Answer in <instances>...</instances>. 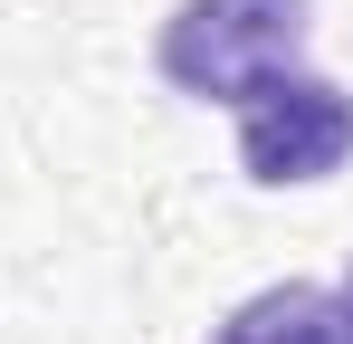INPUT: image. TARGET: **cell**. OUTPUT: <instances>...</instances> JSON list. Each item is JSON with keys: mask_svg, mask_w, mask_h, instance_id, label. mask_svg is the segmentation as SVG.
Listing matches in <instances>:
<instances>
[{"mask_svg": "<svg viewBox=\"0 0 353 344\" xmlns=\"http://www.w3.org/2000/svg\"><path fill=\"white\" fill-rule=\"evenodd\" d=\"M334 296H344V325H353V268H344V278H334Z\"/></svg>", "mask_w": 353, "mask_h": 344, "instance_id": "cell-4", "label": "cell"}, {"mask_svg": "<svg viewBox=\"0 0 353 344\" xmlns=\"http://www.w3.org/2000/svg\"><path fill=\"white\" fill-rule=\"evenodd\" d=\"M353 153V96L334 77L296 67L277 86H258L239 106V172L258 191H296V182H334Z\"/></svg>", "mask_w": 353, "mask_h": 344, "instance_id": "cell-2", "label": "cell"}, {"mask_svg": "<svg viewBox=\"0 0 353 344\" xmlns=\"http://www.w3.org/2000/svg\"><path fill=\"white\" fill-rule=\"evenodd\" d=\"M210 344H353V325H344V296H334V287L287 278V287L239 296L230 316L210 325Z\"/></svg>", "mask_w": 353, "mask_h": 344, "instance_id": "cell-3", "label": "cell"}, {"mask_svg": "<svg viewBox=\"0 0 353 344\" xmlns=\"http://www.w3.org/2000/svg\"><path fill=\"white\" fill-rule=\"evenodd\" d=\"M305 39H315L305 0H181L163 19V39H153V67H163L172 96L248 106L258 86L305 67Z\"/></svg>", "mask_w": 353, "mask_h": 344, "instance_id": "cell-1", "label": "cell"}]
</instances>
